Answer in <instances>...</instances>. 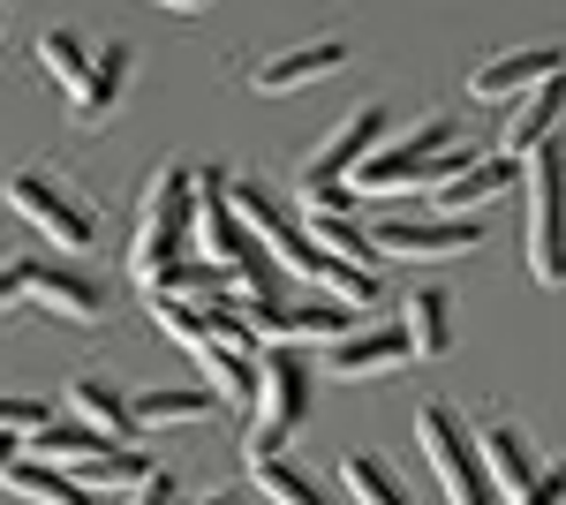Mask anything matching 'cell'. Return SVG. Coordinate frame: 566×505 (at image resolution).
I'll return each mask as SVG.
<instances>
[{"label": "cell", "mask_w": 566, "mask_h": 505, "mask_svg": "<svg viewBox=\"0 0 566 505\" xmlns=\"http://www.w3.org/2000/svg\"><path fill=\"white\" fill-rule=\"evenodd\" d=\"M386 128H392L386 106H355L348 122H333V136H325V144L303 159V189H317V181H348V173L363 167L378 144H386Z\"/></svg>", "instance_id": "cell-9"}, {"label": "cell", "mask_w": 566, "mask_h": 505, "mask_svg": "<svg viewBox=\"0 0 566 505\" xmlns=\"http://www.w3.org/2000/svg\"><path fill=\"white\" fill-rule=\"evenodd\" d=\"M303 234H310V242H317L325 256H340V264H363V272L378 264V250H370V234H363L355 219H310Z\"/></svg>", "instance_id": "cell-25"}, {"label": "cell", "mask_w": 566, "mask_h": 505, "mask_svg": "<svg viewBox=\"0 0 566 505\" xmlns=\"http://www.w3.org/2000/svg\"><path fill=\"white\" fill-rule=\"evenodd\" d=\"M258 422H250V461H272L310 415V370L295 347H264L258 355Z\"/></svg>", "instance_id": "cell-4"}, {"label": "cell", "mask_w": 566, "mask_h": 505, "mask_svg": "<svg viewBox=\"0 0 566 505\" xmlns=\"http://www.w3.org/2000/svg\"><path fill=\"white\" fill-rule=\"evenodd\" d=\"M400 339H408V355L438 362L453 347V302L438 295V287H416V295L400 302Z\"/></svg>", "instance_id": "cell-17"}, {"label": "cell", "mask_w": 566, "mask_h": 505, "mask_svg": "<svg viewBox=\"0 0 566 505\" xmlns=\"http://www.w3.org/2000/svg\"><path fill=\"white\" fill-rule=\"evenodd\" d=\"M151 325L175 339V347H205V302H181V295H151Z\"/></svg>", "instance_id": "cell-27"}, {"label": "cell", "mask_w": 566, "mask_h": 505, "mask_svg": "<svg viewBox=\"0 0 566 505\" xmlns=\"http://www.w3.org/2000/svg\"><path fill=\"white\" fill-rule=\"evenodd\" d=\"M39 422H53V408H45V400H23V392H0V430H8V438H31Z\"/></svg>", "instance_id": "cell-28"}, {"label": "cell", "mask_w": 566, "mask_h": 505, "mask_svg": "<svg viewBox=\"0 0 566 505\" xmlns=\"http://www.w3.org/2000/svg\"><path fill=\"white\" fill-rule=\"evenodd\" d=\"M0 197L15 204V219H31V227H39L61 256H84L91 242H98V219L69 197V181H53V173H39V167H15Z\"/></svg>", "instance_id": "cell-5"}, {"label": "cell", "mask_w": 566, "mask_h": 505, "mask_svg": "<svg viewBox=\"0 0 566 505\" xmlns=\"http://www.w3.org/2000/svg\"><path fill=\"white\" fill-rule=\"evenodd\" d=\"M129 69H136V53L122 39H106L98 53L84 61V84L69 91V106H76V122H106L122 98H129Z\"/></svg>", "instance_id": "cell-13"}, {"label": "cell", "mask_w": 566, "mask_h": 505, "mask_svg": "<svg viewBox=\"0 0 566 505\" xmlns=\"http://www.w3.org/2000/svg\"><path fill=\"white\" fill-rule=\"evenodd\" d=\"M514 181H522L514 159H499V151H483V159H476V151H469L453 173H438V181H431V197H423V204H431V211H483L491 197H506Z\"/></svg>", "instance_id": "cell-11"}, {"label": "cell", "mask_w": 566, "mask_h": 505, "mask_svg": "<svg viewBox=\"0 0 566 505\" xmlns=\"http://www.w3.org/2000/svg\"><path fill=\"white\" fill-rule=\"evenodd\" d=\"M544 76H559V45H514V53H491V61H476L469 91L491 106V98H522V91H536Z\"/></svg>", "instance_id": "cell-12"}, {"label": "cell", "mask_w": 566, "mask_h": 505, "mask_svg": "<svg viewBox=\"0 0 566 505\" xmlns=\"http://www.w3.org/2000/svg\"><path fill=\"white\" fill-rule=\"evenodd\" d=\"M469 445H476V467H483V483H491V498H499V491L514 498L528 475H536V467H528V438L514 422H483V430H469Z\"/></svg>", "instance_id": "cell-16"}, {"label": "cell", "mask_w": 566, "mask_h": 505, "mask_svg": "<svg viewBox=\"0 0 566 505\" xmlns=\"http://www.w3.org/2000/svg\"><path fill=\"white\" fill-rule=\"evenodd\" d=\"M122 505H175V467H151L144 483H129V498Z\"/></svg>", "instance_id": "cell-29"}, {"label": "cell", "mask_w": 566, "mask_h": 505, "mask_svg": "<svg viewBox=\"0 0 566 505\" xmlns=\"http://www.w3.org/2000/svg\"><path fill=\"white\" fill-rule=\"evenodd\" d=\"M151 453H136V445H106V453H91V461H76V483H84V491H106V483H114V491H129V483H144V475H151Z\"/></svg>", "instance_id": "cell-23"}, {"label": "cell", "mask_w": 566, "mask_h": 505, "mask_svg": "<svg viewBox=\"0 0 566 505\" xmlns=\"http://www.w3.org/2000/svg\"><path fill=\"white\" fill-rule=\"evenodd\" d=\"M197 370H205V392L234 400V408H250V400H258V355H234V347H219V339L205 333V347H197Z\"/></svg>", "instance_id": "cell-20"}, {"label": "cell", "mask_w": 566, "mask_h": 505, "mask_svg": "<svg viewBox=\"0 0 566 505\" xmlns=\"http://www.w3.org/2000/svg\"><path fill=\"white\" fill-rule=\"evenodd\" d=\"M483 242V219L469 211H423V219H378L370 250L378 256H469Z\"/></svg>", "instance_id": "cell-8"}, {"label": "cell", "mask_w": 566, "mask_h": 505, "mask_svg": "<svg viewBox=\"0 0 566 505\" xmlns=\"http://www.w3.org/2000/svg\"><path fill=\"white\" fill-rule=\"evenodd\" d=\"M559 136V76H544L536 91H522L514 98V114H506V128H499V159H514L522 167L536 144H552Z\"/></svg>", "instance_id": "cell-15"}, {"label": "cell", "mask_w": 566, "mask_h": 505, "mask_svg": "<svg viewBox=\"0 0 566 505\" xmlns=\"http://www.w3.org/2000/svg\"><path fill=\"white\" fill-rule=\"evenodd\" d=\"M84 61H91V45L76 39V31H39V69H45L61 91L84 84Z\"/></svg>", "instance_id": "cell-26"}, {"label": "cell", "mask_w": 566, "mask_h": 505, "mask_svg": "<svg viewBox=\"0 0 566 505\" xmlns=\"http://www.w3.org/2000/svg\"><path fill=\"white\" fill-rule=\"evenodd\" d=\"M205 415H219V392H205V385H159V392H136V400H129V422H136V430L205 422Z\"/></svg>", "instance_id": "cell-18"}, {"label": "cell", "mask_w": 566, "mask_h": 505, "mask_svg": "<svg viewBox=\"0 0 566 505\" xmlns=\"http://www.w3.org/2000/svg\"><path fill=\"white\" fill-rule=\"evenodd\" d=\"M522 250H528V280L559 287V197H566V167L559 144H536L522 159Z\"/></svg>", "instance_id": "cell-3"}, {"label": "cell", "mask_w": 566, "mask_h": 505, "mask_svg": "<svg viewBox=\"0 0 566 505\" xmlns=\"http://www.w3.org/2000/svg\"><path fill=\"white\" fill-rule=\"evenodd\" d=\"M69 408H76V422H84V430H98L106 445H129V438H136V422H129V400H122L114 385H98V378H76V385H69Z\"/></svg>", "instance_id": "cell-19"}, {"label": "cell", "mask_w": 566, "mask_h": 505, "mask_svg": "<svg viewBox=\"0 0 566 505\" xmlns=\"http://www.w3.org/2000/svg\"><path fill=\"white\" fill-rule=\"evenodd\" d=\"M181 242H189V167H151L144 197H136V234H129L136 287H159L181 264Z\"/></svg>", "instance_id": "cell-2"}, {"label": "cell", "mask_w": 566, "mask_h": 505, "mask_svg": "<svg viewBox=\"0 0 566 505\" xmlns=\"http://www.w3.org/2000/svg\"><path fill=\"white\" fill-rule=\"evenodd\" d=\"M151 8H175V15H205L212 0H151Z\"/></svg>", "instance_id": "cell-31"}, {"label": "cell", "mask_w": 566, "mask_h": 505, "mask_svg": "<svg viewBox=\"0 0 566 505\" xmlns=\"http://www.w3.org/2000/svg\"><path fill=\"white\" fill-rule=\"evenodd\" d=\"M15 287H23V302H39L45 317H61V325H98V309H106L98 280L76 272V264H61V256H23Z\"/></svg>", "instance_id": "cell-7"}, {"label": "cell", "mask_w": 566, "mask_h": 505, "mask_svg": "<svg viewBox=\"0 0 566 505\" xmlns=\"http://www.w3.org/2000/svg\"><path fill=\"white\" fill-rule=\"evenodd\" d=\"M408 362V339H400V325H348V333L333 339V378H386V370H400Z\"/></svg>", "instance_id": "cell-14"}, {"label": "cell", "mask_w": 566, "mask_h": 505, "mask_svg": "<svg viewBox=\"0 0 566 505\" xmlns=\"http://www.w3.org/2000/svg\"><path fill=\"white\" fill-rule=\"evenodd\" d=\"M8 302H23V287H15V264L0 272V309H8Z\"/></svg>", "instance_id": "cell-32"}, {"label": "cell", "mask_w": 566, "mask_h": 505, "mask_svg": "<svg viewBox=\"0 0 566 505\" xmlns=\"http://www.w3.org/2000/svg\"><path fill=\"white\" fill-rule=\"evenodd\" d=\"M0 483H8L15 498H31V505H98V491H84L69 467H45V461H15Z\"/></svg>", "instance_id": "cell-21"}, {"label": "cell", "mask_w": 566, "mask_h": 505, "mask_svg": "<svg viewBox=\"0 0 566 505\" xmlns=\"http://www.w3.org/2000/svg\"><path fill=\"white\" fill-rule=\"evenodd\" d=\"M340 69H348V39H303V45H280V53H264L258 69H250V91L280 98V91L325 84V76H340Z\"/></svg>", "instance_id": "cell-10"}, {"label": "cell", "mask_w": 566, "mask_h": 505, "mask_svg": "<svg viewBox=\"0 0 566 505\" xmlns=\"http://www.w3.org/2000/svg\"><path fill=\"white\" fill-rule=\"evenodd\" d=\"M416 445H423V461H431L446 505H491V483H483V467H476V445H469V430H461L453 408L423 400V408H416Z\"/></svg>", "instance_id": "cell-6"}, {"label": "cell", "mask_w": 566, "mask_h": 505, "mask_svg": "<svg viewBox=\"0 0 566 505\" xmlns=\"http://www.w3.org/2000/svg\"><path fill=\"white\" fill-rule=\"evenodd\" d=\"M461 159H469V151H461V122H453V114H423L408 136L378 144V151H370V159L348 173V189H355V197H400V189H431L438 173H453Z\"/></svg>", "instance_id": "cell-1"}, {"label": "cell", "mask_w": 566, "mask_h": 505, "mask_svg": "<svg viewBox=\"0 0 566 505\" xmlns=\"http://www.w3.org/2000/svg\"><path fill=\"white\" fill-rule=\"evenodd\" d=\"M340 491H348L355 505H408L400 475H392L378 453H348V461H340Z\"/></svg>", "instance_id": "cell-22"}, {"label": "cell", "mask_w": 566, "mask_h": 505, "mask_svg": "<svg viewBox=\"0 0 566 505\" xmlns=\"http://www.w3.org/2000/svg\"><path fill=\"white\" fill-rule=\"evenodd\" d=\"M8 467H15V438L0 430V475H8Z\"/></svg>", "instance_id": "cell-33"}, {"label": "cell", "mask_w": 566, "mask_h": 505, "mask_svg": "<svg viewBox=\"0 0 566 505\" xmlns=\"http://www.w3.org/2000/svg\"><path fill=\"white\" fill-rule=\"evenodd\" d=\"M175 505H242V498H175Z\"/></svg>", "instance_id": "cell-34"}, {"label": "cell", "mask_w": 566, "mask_h": 505, "mask_svg": "<svg viewBox=\"0 0 566 505\" xmlns=\"http://www.w3.org/2000/svg\"><path fill=\"white\" fill-rule=\"evenodd\" d=\"M250 491H258V498H272V505H333L303 475V467H287L280 453H272V461H250Z\"/></svg>", "instance_id": "cell-24"}, {"label": "cell", "mask_w": 566, "mask_h": 505, "mask_svg": "<svg viewBox=\"0 0 566 505\" xmlns=\"http://www.w3.org/2000/svg\"><path fill=\"white\" fill-rule=\"evenodd\" d=\"M506 505H559V467H544V475H528V483H522V491H514Z\"/></svg>", "instance_id": "cell-30"}]
</instances>
